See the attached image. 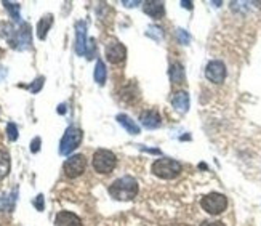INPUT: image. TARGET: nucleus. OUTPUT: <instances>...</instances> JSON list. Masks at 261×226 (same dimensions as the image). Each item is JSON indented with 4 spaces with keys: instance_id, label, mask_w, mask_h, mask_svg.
I'll return each instance as SVG.
<instances>
[{
    "instance_id": "f257e3e1",
    "label": "nucleus",
    "mask_w": 261,
    "mask_h": 226,
    "mask_svg": "<svg viewBox=\"0 0 261 226\" xmlns=\"http://www.w3.org/2000/svg\"><path fill=\"white\" fill-rule=\"evenodd\" d=\"M109 194L115 201H131L138 194V181L133 177H122L109 186Z\"/></svg>"
},
{
    "instance_id": "f03ea898",
    "label": "nucleus",
    "mask_w": 261,
    "mask_h": 226,
    "mask_svg": "<svg viewBox=\"0 0 261 226\" xmlns=\"http://www.w3.org/2000/svg\"><path fill=\"white\" fill-rule=\"evenodd\" d=\"M152 173L155 177H159L162 180H173L176 178L179 173H181L183 167L178 160L175 159H168V158H162L157 159L152 164Z\"/></svg>"
},
{
    "instance_id": "7ed1b4c3",
    "label": "nucleus",
    "mask_w": 261,
    "mask_h": 226,
    "mask_svg": "<svg viewBox=\"0 0 261 226\" xmlns=\"http://www.w3.org/2000/svg\"><path fill=\"white\" fill-rule=\"evenodd\" d=\"M91 164H93L95 172L101 173V175H106V173H111L115 169V165H117V158H115V154L109 149H98L93 154Z\"/></svg>"
},
{
    "instance_id": "20e7f679",
    "label": "nucleus",
    "mask_w": 261,
    "mask_h": 226,
    "mask_svg": "<svg viewBox=\"0 0 261 226\" xmlns=\"http://www.w3.org/2000/svg\"><path fill=\"white\" fill-rule=\"evenodd\" d=\"M200 205L210 215H219L228 208V198L221 193H210L202 198Z\"/></svg>"
},
{
    "instance_id": "39448f33",
    "label": "nucleus",
    "mask_w": 261,
    "mask_h": 226,
    "mask_svg": "<svg viewBox=\"0 0 261 226\" xmlns=\"http://www.w3.org/2000/svg\"><path fill=\"white\" fill-rule=\"evenodd\" d=\"M82 138H84V133L77 127H69L66 130L65 136H63V140L60 143V153L61 154H71L74 149L79 148V144L82 143Z\"/></svg>"
},
{
    "instance_id": "423d86ee",
    "label": "nucleus",
    "mask_w": 261,
    "mask_h": 226,
    "mask_svg": "<svg viewBox=\"0 0 261 226\" xmlns=\"http://www.w3.org/2000/svg\"><path fill=\"white\" fill-rule=\"evenodd\" d=\"M85 169H87V159L82 154H75L72 158H69L65 162V165H63V170H65L66 177L69 178L80 177L85 172Z\"/></svg>"
},
{
    "instance_id": "0eeeda50",
    "label": "nucleus",
    "mask_w": 261,
    "mask_h": 226,
    "mask_svg": "<svg viewBox=\"0 0 261 226\" xmlns=\"http://www.w3.org/2000/svg\"><path fill=\"white\" fill-rule=\"evenodd\" d=\"M226 66L223 61L213 60L205 68V77L213 84H223L226 79Z\"/></svg>"
},
{
    "instance_id": "6e6552de",
    "label": "nucleus",
    "mask_w": 261,
    "mask_h": 226,
    "mask_svg": "<svg viewBox=\"0 0 261 226\" xmlns=\"http://www.w3.org/2000/svg\"><path fill=\"white\" fill-rule=\"evenodd\" d=\"M125 56H127V50L120 42H117V40H111V42L106 45V58L109 63L117 65V63H122L125 60Z\"/></svg>"
},
{
    "instance_id": "1a4fd4ad",
    "label": "nucleus",
    "mask_w": 261,
    "mask_h": 226,
    "mask_svg": "<svg viewBox=\"0 0 261 226\" xmlns=\"http://www.w3.org/2000/svg\"><path fill=\"white\" fill-rule=\"evenodd\" d=\"M31 27H29V24H22L18 31L15 32V39L11 40V45H13L15 48H27L29 45H31Z\"/></svg>"
},
{
    "instance_id": "9d476101",
    "label": "nucleus",
    "mask_w": 261,
    "mask_h": 226,
    "mask_svg": "<svg viewBox=\"0 0 261 226\" xmlns=\"http://www.w3.org/2000/svg\"><path fill=\"white\" fill-rule=\"evenodd\" d=\"M75 34H77V40H75V51L77 55L87 53V24L84 21L75 23Z\"/></svg>"
},
{
    "instance_id": "9b49d317",
    "label": "nucleus",
    "mask_w": 261,
    "mask_h": 226,
    "mask_svg": "<svg viewBox=\"0 0 261 226\" xmlns=\"http://www.w3.org/2000/svg\"><path fill=\"white\" fill-rule=\"evenodd\" d=\"M143 10H144V13L149 15L151 18H154V20H160L162 16L165 15L164 2H159V0H149V2H144Z\"/></svg>"
},
{
    "instance_id": "f8f14e48",
    "label": "nucleus",
    "mask_w": 261,
    "mask_h": 226,
    "mask_svg": "<svg viewBox=\"0 0 261 226\" xmlns=\"http://www.w3.org/2000/svg\"><path fill=\"white\" fill-rule=\"evenodd\" d=\"M55 226H82V220H80L75 213L63 210L56 213L55 217Z\"/></svg>"
},
{
    "instance_id": "ddd939ff",
    "label": "nucleus",
    "mask_w": 261,
    "mask_h": 226,
    "mask_svg": "<svg viewBox=\"0 0 261 226\" xmlns=\"http://www.w3.org/2000/svg\"><path fill=\"white\" fill-rule=\"evenodd\" d=\"M140 120L146 129H157V127H160V124H162L160 114L157 111H154V109H148V111L141 113Z\"/></svg>"
},
{
    "instance_id": "4468645a",
    "label": "nucleus",
    "mask_w": 261,
    "mask_h": 226,
    "mask_svg": "<svg viewBox=\"0 0 261 226\" xmlns=\"http://www.w3.org/2000/svg\"><path fill=\"white\" fill-rule=\"evenodd\" d=\"M172 104H173V108H175V111H178L179 114L188 113V109H189L188 91H176L175 96H173V100H172Z\"/></svg>"
},
{
    "instance_id": "2eb2a0df",
    "label": "nucleus",
    "mask_w": 261,
    "mask_h": 226,
    "mask_svg": "<svg viewBox=\"0 0 261 226\" xmlns=\"http://www.w3.org/2000/svg\"><path fill=\"white\" fill-rule=\"evenodd\" d=\"M51 24H53V16H51V15H45L44 18L39 21V24H37V36H39L40 40H44L45 37H47V34L50 31Z\"/></svg>"
},
{
    "instance_id": "dca6fc26",
    "label": "nucleus",
    "mask_w": 261,
    "mask_h": 226,
    "mask_svg": "<svg viewBox=\"0 0 261 226\" xmlns=\"http://www.w3.org/2000/svg\"><path fill=\"white\" fill-rule=\"evenodd\" d=\"M117 120H119V124L124 127L127 132L130 133V135H138V133L141 132L140 127H138L135 122H133V120H131L127 114H119V115H117Z\"/></svg>"
},
{
    "instance_id": "f3484780",
    "label": "nucleus",
    "mask_w": 261,
    "mask_h": 226,
    "mask_svg": "<svg viewBox=\"0 0 261 226\" xmlns=\"http://www.w3.org/2000/svg\"><path fill=\"white\" fill-rule=\"evenodd\" d=\"M170 79L173 84H183L184 82V69L179 63H173L170 68Z\"/></svg>"
},
{
    "instance_id": "a211bd4d",
    "label": "nucleus",
    "mask_w": 261,
    "mask_h": 226,
    "mask_svg": "<svg viewBox=\"0 0 261 226\" xmlns=\"http://www.w3.org/2000/svg\"><path fill=\"white\" fill-rule=\"evenodd\" d=\"M106 77H108L106 66H104V63L101 60H98L95 66V82L98 85H104L106 84Z\"/></svg>"
},
{
    "instance_id": "6ab92c4d",
    "label": "nucleus",
    "mask_w": 261,
    "mask_h": 226,
    "mask_svg": "<svg viewBox=\"0 0 261 226\" xmlns=\"http://www.w3.org/2000/svg\"><path fill=\"white\" fill-rule=\"evenodd\" d=\"M10 172V156L5 151H0V180L5 178Z\"/></svg>"
},
{
    "instance_id": "aec40b11",
    "label": "nucleus",
    "mask_w": 261,
    "mask_h": 226,
    "mask_svg": "<svg viewBox=\"0 0 261 226\" xmlns=\"http://www.w3.org/2000/svg\"><path fill=\"white\" fill-rule=\"evenodd\" d=\"M3 5L10 11L11 18H13L15 21H20V5L18 3H11V2H5Z\"/></svg>"
},
{
    "instance_id": "412c9836",
    "label": "nucleus",
    "mask_w": 261,
    "mask_h": 226,
    "mask_svg": "<svg viewBox=\"0 0 261 226\" xmlns=\"http://www.w3.org/2000/svg\"><path fill=\"white\" fill-rule=\"evenodd\" d=\"M7 136L10 141H15L16 138H18V127H16L13 122H10L7 125Z\"/></svg>"
},
{
    "instance_id": "4be33fe9",
    "label": "nucleus",
    "mask_w": 261,
    "mask_h": 226,
    "mask_svg": "<svg viewBox=\"0 0 261 226\" xmlns=\"http://www.w3.org/2000/svg\"><path fill=\"white\" fill-rule=\"evenodd\" d=\"M148 36L152 37V39H155V40H160L162 37H164V32H162V29L157 27V26H151V27L148 29Z\"/></svg>"
},
{
    "instance_id": "5701e85b",
    "label": "nucleus",
    "mask_w": 261,
    "mask_h": 226,
    "mask_svg": "<svg viewBox=\"0 0 261 226\" xmlns=\"http://www.w3.org/2000/svg\"><path fill=\"white\" fill-rule=\"evenodd\" d=\"M44 82H45V79H44V77H39V79H36V80H34V84H31V85H29L27 89L31 90L32 93H37V91H40V89H42Z\"/></svg>"
},
{
    "instance_id": "b1692460",
    "label": "nucleus",
    "mask_w": 261,
    "mask_h": 226,
    "mask_svg": "<svg viewBox=\"0 0 261 226\" xmlns=\"http://www.w3.org/2000/svg\"><path fill=\"white\" fill-rule=\"evenodd\" d=\"M176 36H178V40L179 44H184L186 45L189 42V34L186 31H183V29H176Z\"/></svg>"
},
{
    "instance_id": "393cba45",
    "label": "nucleus",
    "mask_w": 261,
    "mask_h": 226,
    "mask_svg": "<svg viewBox=\"0 0 261 226\" xmlns=\"http://www.w3.org/2000/svg\"><path fill=\"white\" fill-rule=\"evenodd\" d=\"M95 48H96L95 40H93V39H90V40H88V44H87V53H85V56H87V58H93V55H95Z\"/></svg>"
},
{
    "instance_id": "a878e982",
    "label": "nucleus",
    "mask_w": 261,
    "mask_h": 226,
    "mask_svg": "<svg viewBox=\"0 0 261 226\" xmlns=\"http://www.w3.org/2000/svg\"><path fill=\"white\" fill-rule=\"evenodd\" d=\"M200 226H226L223 222H218V220H210V222H204Z\"/></svg>"
},
{
    "instance_id": "bb28decb",
    "label": "nucleus",
    "mask_w": 261,
    "mask_h": 226,
    "mask_svg": "<svg viewBox=\"0 0 261 226\" xmlns=\"http://www.w3.org/2000/svg\"><path fill=\"white\" fill-rule=\"evenodd\" d=\"M39 149H40V138H36V140L31 143V151L32 153H37Z\"/></svg>"
},
{
    "instance_id": "cd10ccee",
    "label": "nucleus",
    "mask_w": 261,
    "mask_h": 226,
    "mask_svg": "<svg viewBox=\"0 0 261 226\" xmlns=\"http://www.w3.org/2000/svg\"><path fill=\"white\" fill-rule=\"evenodd\" d=\"M36 207L39 208V210H44V196H42V194H40V196H37Z\"/></svg>"
},
{
    "instance_id": "c85d7f7f",
    "label": "nucleus",
    "mask_w": 261,
    "mask_h": 226,
    "mask_svg": "<svg viewBox=\"0 0 261 226\" xmlns=\"http://www.w3.org/2000/svg\"><path fill=\"white\" fill-rule=\"evenodd\" d=\"M122 3H124V5H125V7H129V8H131V7H135V5H138V3H140V2H127V0H125V2H122Z\"/></svg>"
},
{
    "instance_id": "c756f323",
    "label": "nucleus",
    "mask_w": 261,
    "mask_h": 226,
    "mask_svg": "<svg viewBox=\"0 0 261 226\" xmlns=\"http://www.w3.org/2000/svg\"><path fill=\"white\" fill-rule=\"evenodd\" d=\"M58 113H60V114H65L66 113V106H65V104H61V106L58 108Z\"/></svg>"
},
{
    "instance_id": "7c9ffc66",
    "label": "nucleus",
    "mask_w": 261,
    "mask_h": 226,
    "mask_svg": "<svg viewBox=\"0 0 261 226\" xmlns=\"http://www.w3.org/2000/svg\"><path fill=\"white\" fill-rule=\"evenodd\" d=\"M184 8H193V2H181Z\"/></svg>"
}]
</instances>
